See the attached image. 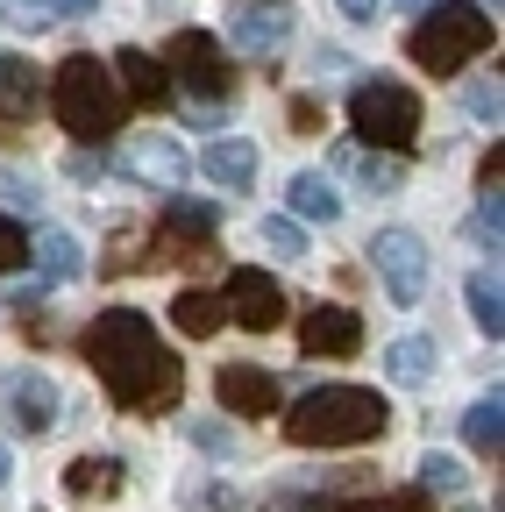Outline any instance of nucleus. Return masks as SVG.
Instances as JSON below:
<instances>
[{
  "label": "nucleus",
  "instance_id": "2",
  "mask_svg": "<svg viewBox=\"0 0 505 512\" xmlns=\"http://www.w3.org/2000/svg\"><path fill=\"white\" fill-rule=\"evenodd\" d=\"M392 427V406L370 392V384H321L285 413V434L299 448H363Z\"/></svg>",
  "mask_w": 505,
  "mask_h": 512
},
{
  "label": "nucleus",
  "instance_id": "20",
  "mask_svg": "<svg viewBox=\"0 0 505 512\" xmlns=\"http://www.w3.org/2000/svg\"><path fill=\"white\" fill-rule=\"evenodd\" d=\"M434 335H399V342H385V377L392 384H427L434 377Z\"/></svg>",
  "mask_w": 505,
  "mask_h": 512
},
{
  "label": "nucleus",
  "instance_id": "9",
  "mask_svg": "<svg viewBox=\"0 0 505 512\" xmlns=\"http://www.w3.org/2000/svg\"><path fill=\"white\" fill-rule=\"evenodd\" d=\"M292 0H235V15H228V36L242 57H278L292 43Z\"/></svg>",
  "mask_w": 505,
  "mask_h": 512
},
{
  "label": "nucleus",
  "instance_id": "35",
  "mask_svg": "<svg viewBox=\"0 0 505 512\" xmlns=\"http://www.w3.org/2000/svg\"><path fill=\"white\" fill-rule=\"evenodd\" d=\"M335 8H342L349 22H370V15H377V0H335Z\"/></svg>",
  "mask_w": 505,
  "mask_h": 512
},
{
  "label": "nucleus",
  "instance_id": "18",
  "mask_svg": "<svg viewBox=\"0 0 505 512\" xmlns=\"http://www.w3.org/2000/svg\"><path fill=\"white\" fill-rule=\"evenodd\" d=\"M171 328H178V335H193V342H207L214 328H228L221 292H200V285H193V292H178V299H171Z\"/></svg>",
  "mask_w": 505,
  "mask_h": 512
},
{
  "label": "nucleus",
  "instance_id": "10",
  "mask_svg": "<svg viewBox=\"0 0 505 512\" xmlns=\"http://www.w3.org/2000/svg\"><path fill=\"white\" fill-rule=\"evenodd\" d=\"M0 413H8L22 434H50L57 427V384L43 370H8V384H0Z\"/></svg>",
  "mask_w": 505,
  "mask_h": 512
},
{
  "label": "nucleus",
  "instance_id": "36",
  "mask_svg": "<svg viewBox=\"0 0 505 512\" xmlns=\"http://www.w3.org/2000/svg\"><path fill=\"white\" fill-rule=\"evenodd\" d=\"M100 0H57V15H93Z\"/></svg>",
  "mask_w": 505,
  "mask_h": 512
},
{
  "label": "nucleus",
  "instance_id": "27",
  "mask_svg": "<svg viewBox=\"0 0 505 512\" xmlns=\"http://www.w3.org/2000/svg\"><path fill=\"white\" fill-rule=\"evenodd\" d=\"M264 249L271 256H306V228L285 221V214H264Z\"/></svg>",
  "mask_w": 505,
  "mask_h": 512
},
{
  "label": "nucleus",
  "instance_id": "13",
  "mask_svg": "<svg viewBox=\"0 0 505 512\" xmlns=\"http://www.w3.org/2000/svg\"><path fill=\"white\" fill-rule=\"evenodd\" d=\"M121 171H129V178H150V185H164V192H178L185 178H193V157H185L171 136H136L129 150H121Z\"/></svg>",
  "mask_w": 505,
  "mask_h": 512
},
{
  "label": "nucleus",
  "instance_id": "34",
  "mask_svg": "<svg viewBox=\"0 0 505 512\" xmlns=\"http://www.w3.org/2000/svg\"><path fill=\"white\" fill-rule=\"evenodd\" d=\"M0 192H8L15 207H36V200H43V192H36V185H22V178H0Z\"/></svg>",
  "mask_w": 505,
  "mask_h": 512
},
{
  "label": "nucleus",
  "instance_id": "26",
  "mask_svg": "<svg viewBox=\"0 0 505 512\" xmlns=\"http://www.w3.org/2000/svg\"><path fill=\"white\" fill-rule=\"evenodd\" d=\"M463 484H470V477H463L456 456H427V463H420V498H434V491H441V498H456Z\"/></svg>",
  "mask_w": 505,
  "mask_h": 512
},
{
  "label": "nucleus",
  "instance_id": "39",
  "mask_svg": "<svg viewBox=\"0 0 505 512\" xmlns=\"http://www.w3.org/2000/svg\"><path fill=\"white\" fill-rule=\"evenodd\" d=\"M470 8H484V0H470ZM491 8H498V0H491Z\"/></svg>",
  "mask_w": 505,
  "mask_h": 512
},
{
  "label": "nucleus",
  "instance_id": "40",
  "mask_svg": "<svg viewBox=\"0 0 505 512\" xmlns=\"http://www.w3.org/2000/svg\"><path fill=\"white\" fill-rule=\"evenodd\" d=\"M22 8H43V0H22Z\"/></svg>",
  "mask_w": 505,
  "mask_h": 512
},
{
  "label": "nucleus",
  "instance_id": "23",
  "mask_svg": "<svg viewBox=\"0 0 505 512\" xmlns=\"http://www.w3.org/2000/svg\"><path fill=\"white\" fill-rule=\"evenodd\" d=\"M164 228H171V235H193V242L207 249V235L221 228V207H214V200H185V192H171V200H164Z\"/></svg>",
  "mask_w": 505,
  "mask_h": 512
},
{
  "label": "nucleus",
  "instance_id": "16",
  "mask_svg": "<svg viewBox=\"0 0 505 512\" xmlns=\"http://www.w3.org/2000/svg\"><path fill=\"white\" fill-rule=\"evenodd\" d=\"M285 200H292V214H285V221H321V228H335V221H342V192H335L321 171H299V178L285 185Z\"/></svg>",
  "mask_w": 505,
  "mask_h": 512
},
{
  "label": "nucleus",
  "instance_id": "11",
  "mask_svg": "<svg viewBox=\"0 0 505 512\" xmlns=\"http://www.w3.org/2000/svg\"><path fill=\"white\" fill-rule=\"evenodd\" d=\"M214 399L228 406V413H242V420H264V413H278V377L264 370V363H228L221 377H214Z\"/></svg>",
  "mask_w": 505,
  "mask_h": 512
},
{
  "label": "nucleus",
  "instance_id": "30",
  "mask_svg": "<svg viewBox=\"0 0 505 512\" xmlns=\"http://www.w3.org/2000/svg\"><path fill=\"white\" fill-rule=\"evenodd\" d=\"M22 256H29V235H22V221H8V214H0V278H8V271L22 264Z\"/></svg>",
  "mask_w": 505,
  "mask_h": 512
},
{
  "label": "nucleus",
  "instance_id": "5",
  "mask_svg": "<svg viewBox=\"0 0 505 512\" xmlns=\"http://www.w3.org/2000/svg\"><path fill=\"white\" fill-rule=\"evenodd\" d=\"M349 121H356V136L370 143V150H413V136H420V93L413 86H399V79H363L356 93H349Z\"/></svg>",
  "mask_w": 505,
  "mask_h": 512
},
{
  "label": "nucleus",
  "instance_id": "3",
  "mask_svg": "<svg viewBox=\"0 0 505 512\" xmlns=\"http://www.w3.org/2000/svg\"><path fill=\"white\" fill-rule=\"evenodd\" d=\"M50 107H57V121L72 128L79 143H93V136H114L121 128V114H129V100H121V86H114V72L100 57H65L50 72Z\"/></svg>",
  "mask_w": 505,
  "mask_h": 512
},
{
  "label": "nucleus",
  "instance_id": "8",
  "mask_svg": "<svg viewBox=\"0 0 505 512\" xmlns=\"http://www.w3.org/2000/svg\"><path fill=\"white\" fill-rule=\"evenodd\" d=\"M221 306H228V320L235 328H249V335H271V328H285V285L271 278V271H228V292H221Z\"/></svg>",
  "mask_w": 505,
  "mask_h": 512
},
{
  "label": "nucleus",
  "instance_id": "33",
  "mask_svg": "<svg viewBox=\"0 0 505 512\" xmlns=\"http://www.w3.org/2000/svg\"><path fill=\"white\" fill-rule=\"evenodd\" d=\"M271 512H321V498H299V491H278Z\"/></svg>",
  "mask_w": 505,
  "mask_h": 512
},
{
  "label": "nucleus",
  "instance_id": "6",
  "mask_svg": "<svg viewBox=\"0 0 505 512\" xmlns=\"http://www.w3.org/2000/svg\"><path fill=\"white\" fill-rule=\"evenodd\" d=\"M157 64H164V79H178L185 93L200 100V114H207V107H221V100H228V86H235L228 57H221V43H214L207 29H178V36H171V50H164Z\"/></svg>",
  "mask_w": 505,
  "mask_h": 512
},
{
  "label": "nucleus",
  "instance_id": "1",
  "mask_svg": "<svg viewBox=\"0 0 505 512\" xmlns=\"http://www.w3.org/2000/svg\"><path fill=\"white\" fill-rule=\"evenodd\" d=\"M86 363H93V377L107 384V399L129 406V413L171 406L178 384H185V363L164 349V335L150 328V313H136V306H100V313H93Z\"/></svg>",
  "mask_w": 505,
  "mask_h": 512
},
{
  "label": "nucleus",
  "instance_id": "28",
  "mask_svg": "<svg viewBox=\"0 0 505 512\" xmlns=\"http://www.w3.org/2000/svg\"><path fill=\"white\" fill-rule=\"evenodd\" d=\"M463 107H470L484 128H498V114H505V107H498V79H470V86H463Z\"/></svg>",
  "mask_w": 505,
  "mask_h": 512
},
{
  "label": "nucleus",
  "instance_id": "25",
  "mask_svg": "<svg viewBox=\"0 0 505 512\" xmlns=\"http://www.w3.org/2000/svg\"><path fill=\"white\" fill-rule=\"evenodd\" d=\"M342 164L356 171V185H363V192H399V185H406V164H399V157H385V150H342Z\"/></svg>",
  "mask_w": 505,
  "mask_h": 512
},
{
  "label": "nucleus",
  "instance_id": "29",
  "mask_svg": "<svg viewBox=\"0 0 505 512\" xmlns=\"http://www.w3.org/2000/svg\"><path fill=\"white\" fill-rule=\"evenodd\" d=\"M342 512H427L420 491H392V498H349Z\"/></svg>",
  "mask_w": 505,
  "mask_h": 512
},
{
  "label": "nucleus",
  "instance_id": "14",
  "mask_svg": "<svg viewBox=\"0 0 505 512\" xmlns=\"http://www.w3.org/2000/svg\"><path fill=\"white\" fill-rule=\"evenodd\" d=\"M114 86H121V100H136V107H171V79H164V64L150 57V50H114Z\"/></svg>",
  "mask_w": 505,
  "mask_h": 512
},
{
  "label": "nucleus",
  "instance_id": "24",
  "mask_svg": "<svg viewBox=\"0 0 505 512\" xmlns=\"http://www.w3.org/2000/svg\"><path fill=\"white\" fill-rule=\"evenodd\" d=\"M65 491H72V498H114V491H121V463H114V456H72Z\"/></svg>",
  "mask_w": 505,
  "mask_h": 512
},
{
  "label": "nucleus",
  "instance_id": "32",
  "mask_svg": "<svg viewBox=\"0 0 505 512\" xmlns=\"http://www.w3.org/2000/svg\"><path fill=\"white\" fill-rule=\"evenodd\" d=\"M43 278H29V285H8V292H0V306H15V313H29V306H43Z\"/></svg>",
  "mask_w": 505,
  "mask_h": 512
},
{
  "label": "nucleus",
  "instance_id": "38",
  "mask_svg": "<svg viewBox=\"0 0 505 512\" xmlns=\"http://www.w3.org/2000/svg\"><path fill=\"white\" fill-rule=\"evenodd\" d=\"M399 8H413V15H420V8H434V0H399Z\"/></svg>",
  "mask_w": 505,
  "mask_h": 512
},
{
  "label": "nucleus",
  "instance_id": "17",
  "mask_svg": "<svg viewBox=\"0 0 505 512\" xmlns=\"http://www.w3.org/2000/svg\"><path fill=\"white\" fill-rule=\"evenodd\" d=\"M200 171H207L214 185H228V192H242L249 178H257V143H249V136H221V143H207V157H200Z\"/></svg>",
  "mask_w": 505,
  "mask_h": 512
},
{
  "label": "nucleus",
  "instance_id": "4",
  "mask_svg": "<svg viewBox=\"0 0 505 512\" xmlns=\"http://www.w3.org/2000/svg\"><path fill=\"white\" fill-rule=\"evenodd\" d=\"M491 15L484 8H470V0H434V8H420V22H413V36H406V57L420 64V72H434V79H456L463 64L491 43Z\"/></svg>",
  "mask_w": 505,
  "mask_h": 512
},
{
  "label": "nucleus",
  "instance_id": "21",
  "mask_svg": "<svg viewBox=\"0 0 505 512\" xmlns=\"http://www.w3.org/2000/svg\"><path fill=\"white\" fill-rule=\"evenodd\" d=\"M463 299H470V320H477V328L498 342V335H505V292H498V264H491V271H470V278H463Z\"/></svg>",
  "mask_w": 505,
  "mask_h": 512
},
{
  "label": "nucleus",
  "instance_id": "37",
  "mask_svg": "<svg viewBox=\"0 0 505 512\" xmlns=\"http://www.w3.org/2000/svg\"><path fill=\"white\" fill-rule=\"evenodd\" d=\"M8 470H15V456H8V441H0V484H8Z\"/></svg>",
  "mask_w": 505,
  "mask_h": 512
},
{
  "label": "nucleus",
  "instance_id": "31",
  "mask_svg": "<svg viewBox=\"0 0 505 512\" xmlns=\"http://www.w3.org/2000/svg\"><path fill=\"white\" fill-rule=\"evenodd\" d=\"M185 434H193V448H214V456H228V448H235V434H228V427H214V420H193Z\"/></svg>",
  "mask_w": 505,
  "mask_h": 512
},
{
  "label": "nucleus",
  "instance_id": "12",
  "mask_svg": "<svg viewBox=\"0 0 505 512\" xmlns=\"http://www.w3.org/2000/svg\"><path fill=\"white\" fill-rule=\"evenodd\" d=\"M299 349H306V356H356V349H363V320H356V306H306V320H299Z\"/></svg>",
  "mask_w": 505,
  "mask_h": 512
},
{
  "label": "nucleus",
  "instance_id": "7",
  "mask_svg": "<svg viewBox=\"0 0 505 512\" xmlns=\"http://www.w3.org/2000/svg\"><path fill=\"white\" fill-rule=\"evenodd\" d=\"M370 271L385 278L392 306H420L427 299V242L413 228H377L370 235Z\"/></svg>",
  "mask_w": 505,
  "mask_h": 512
},
{
  "label": "nucleus",
  "instance_id": "15",
  "mask_svg": "<svg viewBox=\"0 0 505 512\" xmlns=\"http://www.w3.org/2000/svg\"><path fill=\"white\" fill-rule=\"evenodd\" d=\"M29 256H36V278H43V285L86 278V249H79V235H65V228H43V235L29 242Z\"/></svg>",
  "mask_w": 505,
  "mask_h": 512
},
{
  "label": "nucleus",
  "instance_id": "19",
  "mask_svg": "<svg viewBox=\"0 0 505 512\" xmlns=\"http://www.w3.org/2000/svg\"><path fill=\"white\" fill-rule=\"evenodd\" d=\"M36 100H43V72H36V64H22V57H0V114H8V121H29Z\"/></svg>",
  "mask_w": 505,
  "mask_h": 512
},
{
  "label": "nucleus",
  "instance_id": "22",
  "mask_svg": "<svg viewBox=\"0 0 505 512\" xmlns=\"http://www.w3.org/2000/svg\"><path fill=\"white\" fill-rule=\"evenodd\" d=\"M463 441L477 448V456H491V463H498V441H505V399H498V384H491V392L463 413Z\"/></svg>",
  "mask_w": 505,
  "mask_h": 512
}]
</instances>
